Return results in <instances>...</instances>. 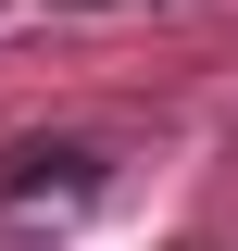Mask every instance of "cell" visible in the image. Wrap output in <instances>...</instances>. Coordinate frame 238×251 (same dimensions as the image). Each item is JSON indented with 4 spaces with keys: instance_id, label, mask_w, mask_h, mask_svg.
Listing matches in <instances>:
<instances>
[{
    "instance_id": "1",
    "label": "cell",
    "mask_w": 238,
    "mask_h": 251,
    "mask_svg": "<svg viewBox=\"0 0 238 251\" xmlns=\"http://www.w3.org/2000/svg\"><path fill=\"white\" fill-rule=\"evenodd\" d=\"M75 13H100V0H75Z\"/></svg>"
}]
</instances>
